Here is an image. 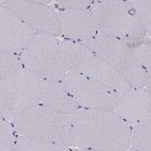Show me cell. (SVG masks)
<instances>
[{
    "mask_svg": "<svg viewBox=\"0 0 151 151\" xmlns=\"http://www.w3.org/2000/svg\"><path fill=\"white\" fill-rule=\"evenodd\" d=\"M73 145L101 151H124L130 145L129 125L115 112L80 108L71 114Z\"/></svg>",
    "mask_w": 151,
    "mask_h": 151,
    "instance_id": "obj_1",
    "label": "cell"
},
{
    "mask_svg": "<svg viewBox=\"0 0 151 151\" xmlns=\"http://www.w3.org/2000/svg\"><path fill=\"white\" fill-rule=\"evenodd\" d=\"M12 121L14 130L20 136L68 147L74 144L70 119L43 104L30 106Z\"/></svg>",
    "mask_w": 151,
    "mask_h": 151,
    "instance_id": "obj_2",
    "label": "cell"
},
{
    "mask_svg": "<svg viewBox=\"0 0 151 151\" xmlns=\"http://www.w3.org/2000/svg\"><path fill=\"white\" fill-rule=\"evenodd\" d=\"M20 60L25 69L40 79L58 81L65 77L61 46L52 35L34 33L21 52Z\"/></svg>",
    "mask_w": 151,
    "mask_h": 151,
    "instance_id": "obj_3",
    "label": "cell"
},
{
    "mask_svg": "<svg viewBox=\"0 0 151 151\" xmlns=\"http://www.w3.org/2000/svg\"><path fill=\"white\" fill-rule=\"evenodd\" d=\"M41 79L26 69H21L0 81V111L13 119L40 101Z\"/></svg>",
    "mask_w": 151,
    "mask_h": 151,
    "instance_id": "obj_4",
    "label": "cell"
},
{
    "mask_svg": "<svg viewBox=\"0 0 151 151\" xmlns=\"http://www.w3.org/2000/svg\"><path fill=\"white\" fill-rule=\"evenodd\" d=\"M63 83L77 105L84 108L113 111L119 99L111 89L73 74L64 77Z\"/></svg>",
    "mask_w": 151,
    "mask_h": 151,
    "instance_id": "obj_5",
    "label": "cell"
},
{
    "mask_svg": "<svg viewBox=\"0 0 151 151\" xmlns=\"http://www.w3.org/2000/svg\"><path fill=\"white\" fill-rule=\"evenodd\" d=\"M5 5L33 30L53 36L61 34L58 14L50 6L36 1H6Z\"/></svg>",
    "mask_w": 151,
    "mask_h": 151,
    "instance_id": "obj_6",
    "label": "cell"
},
{
    "mask_svg": "<svg viewBox=\"0 0 151 151\" xmlns=\"http://www.w3.org/2000/svg\"><path fill=\"white\" fill-rule=\"evenodd\" d=\"M33 29L6 6L0 5V50L21 52L31 39Z\"/></svg>",
    "mask_w": 151,
    "mask_h": 151,
    "instance_id": "obj_7",
    "label": "cell"
},
{
    "mask_svg": "<svg viewBox=\"0 0 151 151\" xmlns=\"http://www.w3.org/2000/svg\"><path fill=\"white\" fill-rule=\"evenodd\" d=\"M151 103L150 93L140 89L129 90L119 97L116 113L129 123L150 121Z\"/></svg>",
    "mask_w": 151,
    "mask_h": 151,
    "instance_id": "obj_8",
    "label": "cell"
},
{
    "mask_svg": "<svg viewBox=\"0 0 151 151\" xmlns=\"http://www.w3.org/2000/svg\"><path fill=\"white\" fill-rule=\"evenodd\" d=\"M40 101L42 104L65 115H71L77 105L63 85L58 81L41 80Z\"/></svg>",
    "mask_w": 151,
    "mask_h": 151,
    "instance_id": "obj_9",
    "label": "cell"
},
{
    "mask_svg": "<svg viewBox=\"0 0 151 151\" xmlns=\"http://www.w3.org/2000/svg\"><path fill=\"white\" fill-rule=\"evenodd\" d=\"M134 151H151V121L135 123L130 131V144Z\"/></svg>",
    "mask_w": 151,
    "mask_h": 151,
    "instance_id": "obj_10",
    "label": "cell"
},
{
    "mask_svg": "<svg viewBox=\"0 0 151 151\" xmlns=\"http://www.w3.org/2000/svg\"><path fill=\"white\" fill-rule=\"evenodd\" d=\"M14 151H73L69 147L19 136L16 138Z\"/></svg>",
    "mask_w": 151,
    "mask_h": 151,
    "instance_id": "obj_11",
    "label": "cell"
},
{
    "mask_svg": "<svg viewBox=\"0 0 151 151\" xmlns=\"http://www.w3.org/2000/svg\"><path fill=\"white\" fill-rule=\"evenodd\" d=\"M22 68V63L17 56L0 50V79L11 75Z\"/></svg>",
    "mask_w": 151,
    "mask_h": 151,
    "instance_id": "obj_12",
    "label": "cell"
},
{
    "mask_svg": "<svg viewBox=\"0 0 151 151\" xmlns=\"http://www.w3.org/2000/svg\"><path fill=\"white\" fill-rule=\"evenodd\" d=\"M73 151H101L94 150H89L86 149H81V148H79L78 149H76L73 150Z\"/></svg>",
    "mask_w": 151,
    "mask_h": 151,
    "instance_id": "obj_13",
    "label": "cell"
}]
</instances>
